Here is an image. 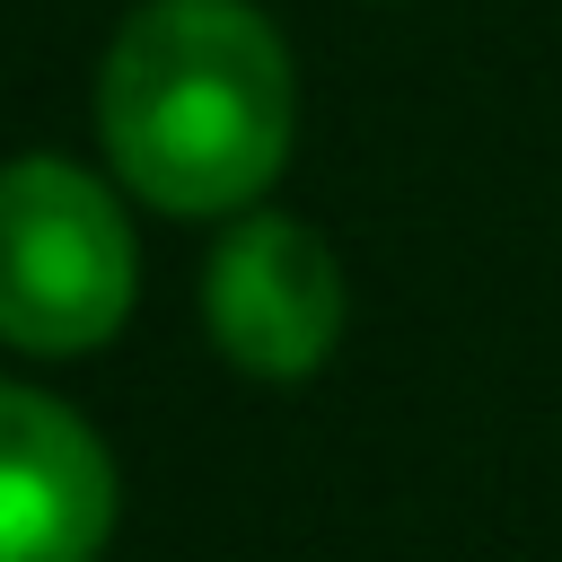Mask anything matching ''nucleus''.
Listing matches in <instances>:
<instances>
[{"mask_svg":"<svg viewBox=\"0 0 562 562\" xmlns=\"http://www.w3.org/2000/svg\"><path fill=\"white\" fill-rule=\"evenodd\" d=\"M97 123L140 202L176 220L246 211L290 158V44L246 0H149L105 53Z\"/></svg>","mask_w":562,"mask_h":562,"instance_id":"f257e3e1","label":"nucleus"},{"mask_svg":"<svg viewBox=\"0 0 562 562\" xmlns=\"http://www.w3.org/2000/svg\"><path fill=\"white\" fill-rule=\"evenodd\" d=\"M132 316V228L70 158L0 167V342L35 360L97 351Z\"/></svg>","mask_w":562,"mask_h":562,"instance_id":"f03ea898","label":"nucleus"},{"mask_svg":"<svg viewBox=\"0 0 562 562\" xmlns=\"http://www.w3.org/2000/svg\"><path fill=\"white\" fill-rule=\"evenodd\" d=\"M202 316L246 378H307L342 334V263L307 220L255 211L220 237L202 272Z\"/></svg>","mask_w":562,"mask_h":562,"instance_id":"7ed1b4c3","label":"nucleus"},{"mask_svg":"<svg viewBox=\"0 0 562 562\" xmlns=\"http://www.w3.org/2000/svg\"><path fill=\"white\" fill-rule=\"evenodd\" d=\"M105 536L114 465L97 430L35 386H0V562H97Z\"/></svg>","mask_w":562,"mask_h":562,"instance_id":"20e7f679","label":"nucleus"}]
</instances>
